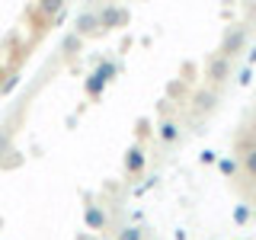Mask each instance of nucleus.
<instances>
[{
	"mask_svg": "<svg viewBox=\"0 0 256 240\" xmlns=\"http://www.w3.org/2000/svg\"><path fill=\"white\" fill-rule=\"evenodd\" d=\"M205 77L212 80V84H224V80L230 77V58H224V54H212L205 64Z\"/></svg>",
	"mask_w": 256,
	"mask_h": 240,
	"instance_id": "f257e3e1",
	"label": "nucleus"
},
{
	"mask_svg": "<svg viewBox=\"0 0 256 240\" xmlns=\"http://www.w3.org/2000/svg\"><path fill=\"white\" fill-rule=\"evenodd\" d=\"M244 42H246V29H240V26H234L224 36V42H221V52L218 54H224V58H234V54L244 48Z\"/></svg>",
	"mask_w": 256,
	"mask_h": 240,
	"instance_id": "f03ea898",
	"label": "nucleus"
},
{
	"mask_svg": "<svg viewBox=\"0 0 256 240\" xmlns=\"http://www.w3.org/2000/svg\"><path fill=\"white\" fill-rule=\"evenodd\" d=\"M128 22V10H122V6H106V10L100 13V26L102 29H118Z\"/></svg>",
	"mask_w": 256,
	"mask_h": 240,
	"instance_id": "7ed1b4c3",
	"label": "nucleus"
},
{
	"mask_svg": "<svg viewBox=\"0 0 256 240\" xmlns=\"http://www.w3.org/2000/svg\"><path fill=\"white\" fill-rule=\"evenodd\" d=\"M125 170H128V173H141V170H144V150H141V148H132V150H128Z\"/></svg>",
	"mask_w": 256,
	"mask_h": 240,
	"instance_id": "20e7f679",
	"label": "nucleus"
},
{
	"mask_svg": "<svg viewBox=\"0 0 256 240\" xmlns=\"http://www.w3.org/2000/svg\"><path fill=\"white\" fill-rule=\"evenodd\" d=\"M214 106H218V96H214L212 90H202V93H196V109H202V112H212Z\"/></svg>",
	"mask_w": 256,
	"mask_h": 240,
	"instance_id": "39448f33",
	"label": "nucleus"
},
{
	"mask_svg": "<svg viewBox=\"0 0 256 240\" xmlns=\"http://www.w3.org/2000/svg\"><path fill=\"white\" fill-rule=\"evenodd\" d=\"M86 224H90L93 230H102V228H106V212H100V208H86Z\"/></svg>",
	"mask_w": 256,
	"mask_h": 240,
	"instance_id": "423d86ee",
	"label": "nucleus"
},
{
	"mask_svg": "<svg viewBox=\"0 0 256 240\" xmlns=\"http://www.w3.org/2000/svg\"><path fill=\"white\" fill-rule=\"evenodd\" d=\"M240 166H244V173L250 176V180H256V148H250L244 154V160H240Z\"/></svg>",
	"mask_w": 256,
	"mask_h": 240,
	"instance_id": "0eeeda50",
	"label": "nucleus"
},
{
	"mask_svg": "<svg viewBox=\"0 0 256 240\" xmlns=\"http://www.w3.org/2000/svg\"><path fill=\"white\" fill-rule=\"evenodd\" d=\"M64 6V0H38V10H42V16H58Z\"/></svg>",
	"mask_w": 256,
	"mask_h": 240,
	"instance_id": "6e6552de",
	"label": "nucleus"
},
{
	"mask_svg": "<svg viewBox=\"0 0 256 240\" xmlns=\"http://www.w3.org/2000/svg\"><path fill=\"white\" fill-rule=\"evenodd\" d=\"M96 26H100V16H93V13H84L77 20V32H93Z\"/></svg>",
	"mask_w": 256,
	"mask_h": 240,
	"instance_id": "1a4fd4ad",
	"label": "nucleus"
},
{
	"mask_svg": "<svg viewBox=\"0 0 256 240\" xmlns=\"http://www.w3.org/2000/svg\"><path fill=\"white\" fill-rule=\"evenodd\" d=\"M160 138H164L166 144L176 141V138H180V125H176V122H164V125H160Z\"/></svg>",
	"mask_w": 256,
	"mask_h": 240,
	"instance_id": "9d476101",
	"label": "nucleus"
},
{
	"mask_svg": "<svg viewBox=\"0 0 256 240\" xmlns=\"http://www.w3.org/2000/svg\"><path fill=\"white\" fill-rule=\"evenodd\" d=\"M218 170H221L224 176H234V173L240 170V164H237V160H230V157H224V160H218Z\"/></svg>",
	"mask_w": 256,
	"mask_h": 240,
	"instance_id": "9b49d317",
	"label": "nucleus"
},
{
	"mask_svg": "<svg viewBox=\"0 0 256 240\" xmlns=\"http://www.w3.org/2000/svg\"><path fill=\"white\" fill-rule=\"evenodd\" d=\"M234 221L237 224H246V221H250V208H246V205H237L234 208Z\"/></svg>",
	"mask_w": 256,
	"mask_h": 240,
	"instance_id": "f8f14e48",
	"label": "nucleus"
},
{
	"mask_svg": "<svg viewBox=\"0 0 256 240\" xmlns=\"http://www.w3.org/2000/svg\"><path fill=\"white\" fill-rule=\"evenodd\" d=\"M118 240H141V230L138 228H125L122 234H118Z\"/></svg>",
	"mask_w": 256,
	"mask_h": 240,
	"instance_id": "ddd939ff",
	"label": "nucleus"
},
{
	"mask_svg": "<svg viewBox=\"0 0 256 240\" xmlns=\"http://www.w3.org/2000/svg\"><path fill=\"white\" fill-rule=\"evenodd\" d=\"M202 164H214V150H205V154H202Z\"/></svg>",
	"mask_w": 256,
	"mask_h": 240,
	"instance_id": "4468645a",
	"label": "nucleus"
},
{
	"mask_svg": "<svg viewBox=\"0 0 256 240\" xmlns=\"http://www.w3.org/2000/svg\"><path fill=\"white\" fill-rule=\"evenodd\" d=\"M250 64H256V52H250Z\"/></svg>",
	"mask_w": 256,
	"mask_h": 240,
	"instance_id": "2eb2a0df",
	"label": "nucleus"
}]
</instances>
